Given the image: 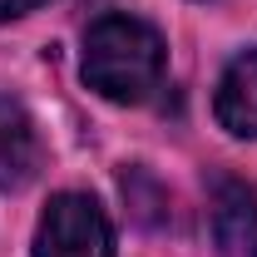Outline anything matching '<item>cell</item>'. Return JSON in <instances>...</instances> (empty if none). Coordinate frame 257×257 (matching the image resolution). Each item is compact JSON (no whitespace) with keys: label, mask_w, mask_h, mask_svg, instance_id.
I'll return each instance as SVG.
<instances>
[{"label":"cell","mask_w":257,"mask_h":257,"mask_svg":"<svg viewBox=\"0 0 257 257\" xmlns=\"http://www.w3.org/2000/svg\"><path fill=\"white\" fill-rule=\"evenodd\" d=\"M163 79V40L134 15H104L84 35V84L114 104H139Z\"/></svg>","instance_id":"1"},{"label":"cell","mask_w":257,"mask_h":257,"mask_svg":"<svg viewBox=\"0 0 257 257\" xmlns=\"http://www.w3.org/2000/svg\"><path fill=\"white\" fill-rule=\"evenodd\" d=\"M35 257H114V227L89 193H55L35 227Z\"/></svg>","instance_id":"2"},{"label":"cell","mask_w":257,"mask_h":257,"mask_svg":"<svg viewBox=\"0 0 257 257\" xmlns=\"http://www.w3.org/2000/svg\"><path fill=\"white\" fill-rule=\"evenodd\" d=\"M213 114L227 134L237 139H257V50L237 55L218 79V94H213Z\"/></svg>","instance_id":"3"},{"label":"cell","mask_w":257,"mask_h":257,"mask_svg":"<svg viewBox=\"0 0 257 257\" xmlns=\"http://www.w3.org/2000/svg\"><path fill=\"white\" fill-rule=\"evenodd\" d=\"M40 173V134L15 99L0 94V188H25Z\"/></svg>","instance_id":"4"},{"label":"cell","mask_w":257,"mask_h":257,"mask_svg":"<svg viewBox=\"0 0 257 257\" xmlns=\"http://www.w3.org/2000/svg\"><path fill=\"white\" fill-rule=\"evenodd\" d=\"M213 232H218V247L223 252H242L257 232V198L242 183H223L213 198Z\"/></svg>","instance_id":"5"},{"label":"cell","mask_w":257,"mask_h":257,"mask_svg":"<svg viewBox=\"0 0 257 257\" xmlns=\"http://www.w3.org/2000/svg\"><path fill=\"white\" fill-rule=\"evenodd\" d=\"M45 0H0V20H15V15H30V10H40Z\"/></svg>","instance_id":"6"},{"label":"cell","mask_w":257,"mask_h":257,"mask_svg":"<svg viewBox=\"0 0 257 257\" xmlns=\"http://www.w3.org/2000/svg\"><path fill=\"white\" fill-rule=\"evenodd\" d=\"M252 257H257V252H252Z\"/></svg>","instance_id":"7"}]
</instances>
